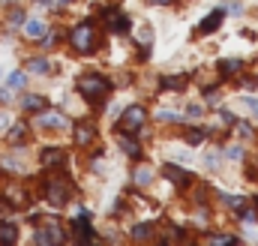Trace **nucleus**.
I'll return each instance as SVG.
<instances>
[{
	"instance_id": "f257e3e1",
	"label": "nucleus",
	"mask_w": 258,
	"mask_h": 246,
	"mask_svg": "<svg viewBox=\"0 0 258 246\" xmlns=\"http://www.w3.org/2000/svg\"><path fill=\"white\" fill-rule=\"evenodd\" d=\"M78 93H81L87 102H99V99H105V96L111 93V84H108V78H102V75H81V78H78Z\"/></svg>"
},
{
	"instance_id": "f03ea898",
	"label": "nucleus",
	"mask_w": 258,
	"mask_h": 246,
	"mask_svg": "<svg viewBox=\"0 0 258 246\" xmlns=\"http://www.w3.org/2000/svg\"><path fill=\"white\" fill-rule=\"evenodd\" d=\"M144 120H147V114H144V108L141 105H129L126 111H123V117H120V132H126V135H135L141 126H144Z\"/></svg>"
},
{
	"instance_id": "7ed1b4c3",
	"label": "nucleus",
	"mask_w": 258,
	"mask_h": 246,
	"mask_svg": "<svg viewBox=\"0 0 258 246\" xmlns=\"http://www.w3.org/2000/svg\"><path fill=\"white\" fill-rule=\"evenodd\" d=\"M69 42H72V48L81 51V54L93 51V45H96V39H93V24H78V27L69 33Z\"/></svg>"
},
{
	"instance_id": "20e7f679",
	"label": "nucleus",
	"mask_w": 258,
	"mask_h": 246,
	"mask_svg": "<svg viewBox=\"0 0 258 246\" xmlns=\"http://www.w3.org/2000/svg\"><path fill=\"white\" fill-rule=\"evenodd\" d=\"M45 195H48V201H51L54 207H60V204H66V198H69V183H66V180H51L48 189H45Z\"/></svg>"
},
{
	"instance_id": "39448f33",
	"label": "nucleus",
	"mask_w": 258,
	"mask_h": 246,
	"mask_svg": "<svg viewBox=\"0 0 258 246\" xmlns=\"http://www.w3.org/2000/svg\"><path fill=\"white\" fill-rule=\"evenodd\" d=\"M105 21H108V30L111 33H126L129 30V18L123 12H117V9H108L105 12Z\"/></svg>"
},
{
	"instance_id": "423d86ee",
	"label": "nucleus",
	"mask_w": 258,
	"mask_h": 246,
	"mask_svg": "<svg viewBox=\"0 0 258 246\" xmlns=\"http://www.w3.org/2000/svg\"><path fill=\"white\" fill-rule=\"evenodd\" d=\"M63 240V231L57 228V222H48L45 228L36 231V243H60Z\"/></svg>"
},
{
	"instance_id": "0eeeda50",
	"label": "nucleus",
	"mask_w": 258,
	"mask_h": 246,
	"mask_svg": "<svg viewBox=\"0 0 258 246\" xmlns=\"http://www.w3.org/2000/svg\"><path fill=\"white\" fill-rule=\"evenodd\" d=\"M39 126L63 129V126H69V123H66V117H63V114H57V111H42V114H39Z\"/></svg>"
},
{
	"instance_id": "6e6552de",
	"label": "nucleus",
	"mask_w": 258,
	"mask_h": 246,
	"mask_svg": "<svg viewBox=\"0 0 258 246\" xmlns=\"http://www.w3.org/2000/svg\"><path fill=\"white\" fill-rule=\"evenodd\" d=\"M162 174H165V177H168V180H171L174 186H189V174H186L183 168H177V165H171V162H168V165L162 168Z\"/></svg>"
},
{
	"instance_id": "1a4fd4ad",
	"label": "nucleus",
	"mask_w": 258,
	"mask_h": 246,
	"mask_svg": "<svg viewBox=\"0 0 258 246\" xmlns=\"http://www.w3.org/2000/svg\"><path fill=\"white\" fill-rule=\"evenodd\" d=\"M45 21H39V18H30V21H24V36L27 39H45Z\"/></svg>"
},
{
	"instance_id": "9d476101",
	"label": "nucleus",
	"mask_w": 258,
	"mask_h": 246,
	"mask_svg": "<svg viewBox=\"0 0 258 246\" xmlns=\"http://www.w3.org/2000/svg\"><path fill=\"white\" fill-rule=\"evenodd\" d=\"M63 159H66V153H63V150H57V147H48V150H42V165H45V168L63 165Z\"/></svg>"
},
{
	"instance_id": "9b49d317",
	"label": "nucleus",
	"mask_w": 258,
	"mask_h": 246,
	"mask_svg": "<svg viewBox=\"0 0 258 246\" xmlns=\"http://www.w3.org/2000/svg\"><path fill=\"white\" fill-rule=\"evenodd\" d=\"M75 237L78 240H93V231H90V222H87V213H81L78 219H75Z\"/></svg>"
},
{
	"instance_id": "f8f14e48",
	"label": "nucleus",
	"mask_w": 258,
	"mask_h": 246,
	"mask_svg": "<svg viewBox=\"0 0 258 246\" xmlns=\"http://www.w3.org/2000/svg\"><path fill=\"white\" fill-rule=\"evenodd\" d=\"M222 24V9H216V12H210L201 24H198V33H210V30H216Z\"/></svg>"
},
{
	"instance_id": "ddd939ff",
	"label": "nucleus",
	"mask_w": 258,
	"mask_h": 246,
	"mask_svg": "<svg viewBox=\"0 0 258 246\" xmlns=\"http://www.w3.org/2000/svg\"><path fill=\"white\" fill-rule=\"evenodd\" d=\"M117 141H120V147H123V150H126L129 156H138V153H141V147H138V141H135L132 135L120 132V135H117Z\"/></svg>"
},
{
	"instance_id": "4468645a",
	"label": "nucleus",
	"mask_w": 258,
	"mask_h": 246,
	"mask_svg": "<svg viewBox=\"0 0 258 246\" xmlns=\"http://www.w3.org/2000/svg\"><path fill=\"white\" fill-rule=\"evenodd\" d=\"M93 138H96V129H93V126H87V123H81V126L75 129V141H78V144H90Z\"/></svg>"
},
{
	"instance_id": "2eb2a0df",
	"label": "nucleus",
	"mask_w": 258,
	"mask_h": 246,
	"mask_svg": "<svg viewBox=\"0 0 258 246\" xmlns=\"http://www.w3.org/2000/svg\"><path fill=\"white\" fill-rule=\"evenodd\" d=\"M240 66H243L240 60H219V75H222V78L237 75V72H240Z\"/></svg>"
},
{
	"instance_id": "dca6fc26",
	"label": "nucleus",
	"mask_w": 258,
	"mask_h": 246,
	"mask_svg": "<svg viewBox=\"0 0 258 246\" xmlns=\"http://www.w3.org/2000/svg\"><path fill=\"white\" fill-rule=\"evenodd\" d=\"M132 180H135V183H138V186H147V183H150V180H153V171H150V168H147V165H138V168H135V171H132Z\"/></svg>"
},
{
	"instance_id": "f3484780",
	"label": "nucleus",
	"mask_w": 258,
	"mask_h": 246,
	"mask_svg": "<svg viewBox=\"0 0 258 246\" xmlns=\"http://www.w3.org/2000/svg\"><path fill=\"white\" fill-rule=\"evenodd\" d=\"M18 237V228L12 222H0V243H15Z\"/></svg>"
},
{
	"instance_id": "a211bd4d",
	"label": "nucleus",
	"mask_w": 258,
	"mask_h": 246,
	"mask_svg": "<svg viewBox=\"0 0 258 246\" xmlns=\"http://www.w3.org/2000/svg\"><path fill=\"white\" fill-rule=\"evenodd\" d=\"M21 105H24L27 111H42V108H45V99H42V96H24Z\"/></svg>"
},
{
	"instance_id": "6ab92c4d",
	"label": "nucleus",
	"mask_w": 258,
	"mask_h": 246,
	"mask_svg": "<svg viewBox=\"0 0 258 246\" xmlns=\"http://www.w3.org/2000/svg\"><path fill=\"white\" fill-rule=\"evenodd\" d=\"M27 69H30V72H36V75H45V72L51 69V63H48V60H42V57H36V60H30V63H27Z\"/></svg>"
},
{
	"instance_id": "aec40b11",
	"label": "nucleus",
	"mask_w": 258,
	"mask_h": 246,
	"mask_svg": "<svg viewBox=\"0 0 258 246\" xmlns=\"http://www.w3.org/2000/svg\"><path fill=\"white\" fill-rule=\"evenodd\" d=\"M24 84H27V75L24 72H12L9 75V90H21Z\"/></svg>"
},
{
	"instance_id": "412c9836",
	"label": "nucleus",
	"mask_w": 258,
	"mask_h": 246,
	"mask_svg": "<svg viewBox=\"0 0 258 246\" xmlns=\"http://www.w3.org/2000/svg\"><path fill=\"white\" fill-rule=\"evenodd\" d=\"M186 81H183V75H168V78H162V87H168V90H180Z\"/></svg>"
},
{
	"instance_id": "4be33fe9",
	"label": "nucleus",
	"mask_w": 258,
	"mask_h": 246,
	"mask_svg": "<svg viewBox=\"0 0 258 246\" xmlns=\"http://www.w3.org/2000/svg\"><path fill=\"white\" fill-rule=\"evenodd\" d=\"M150 39H153V36H150V27L144 24V27L138 30V45H144V51H147V48H150Z\"/></svg>"
},
{
	"instance_id": "5701e85b",
	"label": "nucleus",
	"mask_w": 258,
	"mask_h": 246,
	"mask_svg": "<svg viewBox=\"0 0 258 246\" xmlns=\"http://www.w3.org/2000/svg\"><path fill=\"white\" fill-rule=\"evenodd\" d=\"M222 201H225L228 207H234V210H240V207L246 204V198H240V195H222Z\"/></svg>"
},
{
	"instance_id": "b1692460",
	"label": "nucleus",
	"mask_w": 258,
	"mask_h": 246,
	"mask_svg": "<svg viewBox=\"0 0 258 246\" xmlns=\"http://www.w3.org/2000/svg\"><path fill=\"white\" fill-rule=\"evenodd\" d=\"M225 156L228 159H243V147L240 144H231V147H225Z\"/></svg>"
},
{
	"instance_id": "393cba45",
	"label": "nucleus",
	"mask_w": 258,
	"mask_h": 246,
	"mask_svg": "<svg viewBox=\"0 0 258 246\" xmlns=\"http://www.w3.org/2000/svg\"><path fill=\"white\" fill-rule=\"evenodd\" d=\"M201 138H204V132H201V129H189V132H186V141H189V144H198Z\"/></svg>"
},
{
	"instance_id": "a878e982",
	"label": "nucleus",
	"mask_w": 258,
	"mask_h": 246,
	"mask_svg": "<svg viewBox=\"0 0 258 246\" xmlns=\"http://www.w3.org/2000/svg\"><path fill=\"white\" fill-rule=\"evenodd\" d=\"M240 216H243V222H255V210H252V207H246V204L240 207Z\"/></svg>"
},
{
	"instance_id": "bb28decb",
	"label": "nucleus",
	"mask_w": 258,
	"mask_h": 246,
	"mask_svg": "<svg viewBox=\"0 0 258 246\" xmlns=\"http://www.w3.org/2000/svg\"><path fill=\"white\" fill-rule=\"evenodd\" d=\"M132 237H150V225H135L132 228Z\"/></svg>"
},
{
	"instance_id": "cd10ccee",
	"label": "nucleus",
	"mask_w": 258,
	"mask_h": 246,
	"mask_svg": "<svg viewBox=\"0 0 258 246\" xmlns=\"http://www.w3.org/2000/svg\"><path fill=\"white\" fill-rule=\"evenodd\" d=\"M9 138H12V141H21V138H24V126H15V129L9 132Z\"/></svg>"
},
{
	"instance_id": "c85d7f7f",
	"label": "nucleus",
	"mask_w": 258,
	"mask_h": 246,
	"mask_svg": "<svg viewBox=\"0 0 258 246\" xmlns=\"http://www.w3.org/2000/svg\"><path fill=\"white\" fill-rule=\"evenodd\" d=\"M213 243H234V237L231 234H216V237H210Z\"/></svg>"
},
{
	"instance_id": "c756f323",
	"label": "nucleus",
	"mask_w": 258,
	"mask_h": 246,
	"mask_svg": "<svg viewBox=\"0 0 258 246\" xmlns=\"http://www.w3.org/2000/svg\"><path fill=\"white\" fill-rule=\"evenodd\" d=\"M9 21H12V24H21V21H24V12H21V9H15V12L9 15Z\"/></svg>"
},
{
	"instance_id": "7c9ffc66",
	"label": "nucleus",
	"mask_w": 258,
	"mask_h": 246,
	"mask_svg": "<svg viewBox=\"0 0 258 246\" xmlns=\"http://www.w3.org/2000/svg\"><path fill=\"white\" fill-rule=\"evenodd\" d=\"M243 102H246V108H249V111L258 117V99H252V96H249V99H243Z\"/></svg>"
},
{
	"instance_id": "2f4dec72",
	"label": "nucleus",
	"mask_w": 258,
	"mask_h": 246,
	"mask_svg": "<svg viewBox=\"0 0 258 246\" xmlns=\"http://www.w3.org/2000/svg\"><path fill=\"white\" fill-rule=\"evenodd\" d=\"M9 129V114H0V132H6Z\"/></svg>"
},
{
	"instance_id": "473e14b6",
	"label": "nucleus",
	"mask_w": 258,
	"mask_h": 246,
	"mask_svg": "<svg viewBox=\"0 0 258 246\" xmlns=\"http://www.w3.org/2000/svg\"><path fill=\"white\" fill-rule=\"evenodd\" d=\"M189 117H201V105H192L189 108Z\"/></svg>"
},
{
	"instance_id": "72a5a7b5",
	"label": "nucleus",
	"mask_w": 258,
	"mask_h": 246,
	"mask_svg": "<svg viewBox=\"0 0 258 246\" xmlns=\"http://www.w3.org/2000/svg\"><path fill=\"white\" fill-rule=\"evenodd\" d=\"M147 3H153V6H165V3H171V0H147Z\"/></svg>"
},
{
	"instance_id": "f704fd0d",
	"label": "nucleus",
	"mask_w": 258,
	"mask_h": 246,
	"mask_svg": "<svg viewBox=\"0 0 258 246\" xmlns=\"http://www.w3.org/2000/svg\"><path fill=\"white\" fill-rule=\"evenodd\" d=\"M69 3H72V0H57V6H69Z\"/></svg>"
},
{
	"instance_id": "c9c22d12",
	"label": "nucleus",
	"mask_w": 258,
	"mask_h": 246,
	"mask_svg": "<svg viewBox=\"0 0 258 246\" xmlns=\"http://www.w3.org/2000/svg\"><path fill=\"white\" fill-rule=\"evenodd\" d=\"M39 3H48V0H39Z\"/></svg>"
},
{
	"instance_id": "e433bc0d",
	"label": "nucleus",
	"mask_w": 258,
	"mask_h": 246,
	"mask_svg": "<svg viewBox=\"0 0 258 246\" xmlns=\"http://www.w3.org/2000/svg\"><path fill=\"white\" fill-rule=\"evenodd\" d=\"M0 75H3V69H0Z\"/></svg>"
}]
</instances>
